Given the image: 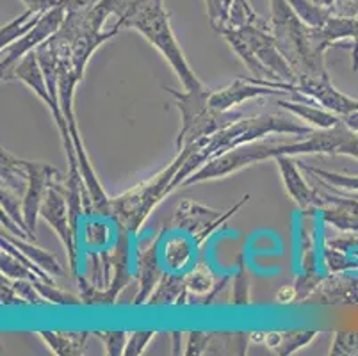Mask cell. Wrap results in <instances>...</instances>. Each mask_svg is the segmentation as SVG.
<instances>
[{
	"mask_svg": "<svg viewBox=\"0 0 358 356\" xmlns=\"http://www.w3.org/2000/svg\"><path fill=\"white\" fill-rule=\"evenodd\" d=\"M331 355H358V332H338L330 349Z\"/></svg>",
	"mask_w": 358,
	"mask_h": 356,
	"instance_id": "31",
	"label": "cell"
},
{
	"mask_svg": "<svg viewBox=\"0 0 358 356\" xmlns=\"http://www.w3.org/2000/svg\"><path fill=\"white\" fill-rule=\"evenodd\" d=\"M41 16H43V13H36L32 9H27L18 18H15L8 25H4L2 31H0V48L9 47L11 43H15L16 39H20L22 36L27 34L31 29L36 27V24L40 22Z\"/></svg>",
	"mask_w": 358,
	"mask_h": 356,
	"instance_id": "23",
	"label": "cell"
},
{
	"mask_svg": "<svg viewBox=\"0 0 358 356\" xmlns=\"http://www.w3.org/2000/svg\"><path fill=\"white\" fill-rule=\"evenodd\" d=\"M64 182L57 180L50 185L47 196H45L43 204H41L40 215L52 227V230L57 234L61 243L66 248L68 262H70V271L73 274V278L77 280L79 274V234L73 230L70 218V208H68L66 192H64Z\"/></svg>",
	"mask_w": 358,
	"mask_h": 356,
	"instance_id": "9",
	"label": "cell"
},
{
	"mask_svg": "<svg viewBox=\"0 0 358 356\" xmlns=\"http://www.w3.org/2000/svg\"><path fill=\"white\" fill-rule=\"evenodd\" d=\"M269 6L275 41L298 75V80L328 73L324 68L327 47L317 39L315 29L296 15L287 0H269Z\"/></svg>",
	"mask_w": 358,
	"mask_h": 356,
	"instance_id": "4",
	"label": "cell"
},
{
	"mask_svg": "<svg viewBox=\"0 0 358 356\" xmlns=\"http://www.w3.org/2000/svg\"><path fill=\"white\" fill-rule=\"evenodd\" d=\"M24 166L29 178L27 192H25L24 198V218L29 232L32 235V239L36 241V220L40 215L41 204H43L45 196H47L48 189H50V185L54 182L63 180L66 175H63L54 166L45 164V162H32L24 159Z\"/></svg>",
	"mask_w": 358,
	"mask_h": 356,
	"instance_id": "14",
	"label": "cell"
},
{
	"mask_svg": "<svg viewBox=\"0 0 358 356\" xmlns=\"http://www.w3.org/2000/svg\"><path fill=\"white\" fill-rule=\"evenodd\" d=\"M2 237H6V239H8L13 246L18 248V250H20L25 257H29V259H31L36 266L41 267L45 273L52 274V276H59V274H63V267H61L59 260L55 259V255L41 250V248L36 246L32 241H25V239H22V237L15 239V237H11L9 234H2Z\"/></svg>",
	"mask_w": 358,
	"mask_h": 356,
	"instance_id": "22",
	"label": "cell"
},
{
	"mask_svg": "<svg viewBox=\"0 0 358 356\" xmlns=\"http://www.w3.org/2000/svg\"><path fill=\"white\" fill-rule=\"evenodd\" d=\"M180 339H182L180 332L173 333V351H177V353H178V349H180Z\"/></svg>",
	"mask_w": 358,
	"mask_h": 356,
	"instance_id": "41",
	"label": "cell"
},
{
	"mask_svg": "<svg viewBox=\"0 0 358 356\" xmlns=\"http://www.w3.org/2000/svg\"><path fill=\"white\" fill-rule=\"evenodd\" d=\"M189 303V292L185 287L184 276H178V273L162 274L161 282L155 287L154 294L150 296L148 306H171V305H185Z\"/></svg>",
	"mask_w": 358,
	"mask_h": 356,
	"instance_id": "18",
	"label": "cell"
},
{
	"mask_svg": "<svg viewBox=\"0 0 358 356\" xmlns=\"http://www.w3.org/2000/svg\"><path fill=\"white\" fill-rule=\"evenodd\" d=\"M64 18H66V9L61 8V6H55V8L48 9L47 13H43V16L40 18V22L36 24L34 29L27 32L25 36H22L20 39H16L15 43H11L9 47L2 48V59H0V66H2V78L9 80V77H13V70L20 59L24 57L29 52L36 50L41 43H45L47 39H50L55 32L59 31L61 25H63Z\"/></svg>",
	"mask_w": 358,
	"mask_h": 356,
	"instance_id": "12",
	"label": "cell"
},
{
	"mask_svg": "<svg viewBox=\"0 0 358 356\" xmlns=\"http://www.w3.org/2000/svg\"><path fill=\"white\" fill-rule=\"evenodd\" d=\"M207 6V18L214 31L220 34L227 27V2L224 0H205Z\"/></svg>",
	"mask_w": 358,
	"mask_h": 356,
	"instance_id": "33",
	"label": "cell"
},
{
	"mask_svg": "<svg viewBox=\"0 0 358 356\" xmlns=\"http://www.w3.org/2000/svg\"><path fill=\"white\" fill-rule=\"evenodd\" d=\"M214 339V333L191 332L187 333V346H185V355H203L209 349L210 342Z\"/></svg>",
	"mask_w": 358,
	"mask_h": 356,
	"instance_id": "35",
	"label": "cell"
},
{
	"mask_svg": "<svg viewBox=\"0 0 358 356\" xmlns=\"http://www.w3.org/2000/svg\"><path fill=\"white\" fill-rule=\"evenodd\" d=\"M314 2H317V4H319V6H323V8L330 9V8H334L335 4H337L338 0H314Z\"/></svg>",
	"mask_w": 358,
	"mask_h": 356,
	"instance_id": "40",
	"label": "cell"
},
{
	"mask_svg": "<svg viewBox=\"0 0 358 356\" xmlns=\"http://www.w3.org/2000/svg\"><path fill=\"white\" fill-rule=\"evenodd\" d=\"M314 130V127H307L298 123L296 120L282 114H260L252 118H239L237 122L230 123L229 127L217 130L213 136L203 137L191 146V152L182 164L180 171L175 175L173 182L169 184L168 194L173 189L180 187L185 178H189L193 173L209 164L210 161L224 153L232 152L243 145L257 143L269 134H289V136H307Z\"/></svg>",
	"mask_w": 358,
	"mask_h": 356,
	"instance_id": "2",
	"label": "cell"
},
{
	"mask_svg": "<svg viewBox=\"0 0 358 356\" xmlns=\"http://www.w3.org/2000/svg\"><path fill=\"white\" fill-rule=\"evenodd\" d=\"M2 305L4 306H29L25 299L18 296V292L13 287L11 280L2 278Z\"/></svg>",
	"mask_w": 358,
	"mask_h": 356,
	"instance_id": "36",
	"label": "cell"
},
{
	"mask_svg": "<svg viewBox=\"0 0 358 356\" xmlns=\"http://www.w3.org/2000/svg\"><path fill=\"white\" fill-rule=\"evenodd\" d=\"M296 15L310 27H321L330 18V9L319 6L314 0H287Z\"/></svg>",
	"mask_w": 358,
	"mask_h": 356,
	"instance_id": "25",
	"label": "cell"
},
{
	"mask_svg": "<svg viewBox=\"0 0 358 356\" xmlns=\"http://www.w3.org/2000/svg\"><path fill=\"white\" fill-rule=\"evenodd\" d=\"M191 146L182 148L175 157V161L168 168L162 169L161 173L152 176L150 180L134 185V187L116 196V198H110L107 218L115 221L120 232L130 235L138 234L139 228L143 227V223L150 215V212L154 211L159 201L164 200V196H168L169 184L173 182L175 175L180 171L182 164L189 155Z\"/></svg>",
	"mask_w": 358,
	"mask_h": 356,
	"instance_id": "6",
	"label": "cell"
},
{
	"mask_svg": "<svg viewBox=\"0 0 358 356\" xmlns=\"http://www.w3.org/2000/svg\"><path fill=\"white\" fill-rule=\"evenodd\" d=\"M196 250L193 239L180 234L162 235L161 241V260L166 271L182 273L189 267L193 260V251Z\"/></svg>",
	"mask_w": 358,
	"mask_h": 356,
	"instance_id": "16",
	"label": "cell"
},
{
	"mask_svg": "<svg viewBox=\"0 0 358 356\" xmlns=\"http://www.w3.org/2000/svg\"><path fill=\"white\" fill-rule=\"evenodd\" d=\"M278 106L284 107L296 118L307 122L314 129H334V127L343 125V116L317 106L315 102H298V100H278Z\"/></svg>",
	"mask_w": 358,
	"mask_h": 356,
	"instance_id": "17",
	"label": "cell"
},
{
	"mask_svg": "<svg viewBox=\"0 0 358 356\" xmlns=\"http://www.w3.org/2000/svg\"><path fill=\"white\" fill-rule=\"evenodd\" d=\"M184 278L187 292H189V296H193V299H191L193 305H201L217 283L216 274L209 264H196Z\"/></svg>",
	"mask_w": 358,
	"mask_h": 356,
	"instance_id": "21",
	"label": "cell"
},
{
	"mask_svg": "<svg viewBox=\"0 0 358 356\" xmlns=\"http://www.w3.org/2000/svg\"><path fill=\"white\" fill-rule=\"evenodd\" d=\"M230 301L234 306L250 305V282L243 253L237 257V269L232 276V298H230Z\"/></svg>",
	"mask_w": 358,
	"mask_h": 356,
	"instance_id": "27",
	"label": "cell"
},
{
	"mask_svg": "<svg viewBox=\"0 0 358 356\" xmlns=\"http://www.w3.org/2000/svg\"><path fill=\"white\" fill-rule=\"evenodd\" d=\"M323 262L331 273H343V271L355 269V264L350 262L346 255H344L343 250H337V248L327 246L323 250Z\"/></svg>",
	"mask_w": 358,
	"mask_h": 356,
	"instance_id": "30",
	"label": "cell"
},
{
	"mask_svg": "<svg viewBox=\"0 0 358 356\" xmlns=\"http://www.w3.org/2000/svg\"><path fill=\"white\" fill-rule=\"evenodd\" d=\"M324 283V278L315 271H303L296 280V292H298V301L310 298L312 294L317 292V289Z\"/></svg>",
	"mask_w": 358,
	"mask_h": 356,
	"instance_id": "29",
	"label": "cell"
},
{
	"mask_svg": "<svg viewBox=\"0 0 358 356\" xmlns=\"http://www.w3.org/2000/svg\"><path fill=\"white\" fill-rule=\"evenodd\" d=\"M96 335L103 342V348L109 356H118L125 353L127 341H129V335L125 332H96Z\"/></svg>",
	"mask_w": 358,
	"mask_h": 356,
	"instance_id": "32",
	"label": "cell"
},
{
	"mask_svg": "<svg viewBox=\"0 0 358 356\" xmlns=\"http://www.w3.org/2000/svg\"><path fill=\"white\" fill-rule=\"evenodd\" d=\"M118 31L134 29L141 32L150 43L154 45L164 59L173 68L177 77L180 78L185 91L203 90V84L194 75L189 61L185 59L180 45H178L175 32L169 24V15L164 9V0H127V6L116 24L113 25Z\"/></svg>",
	"mask_w": 358,
	"mask_h": 356,
	"instance_id": "3",
	"label": "cell"
},
{
	"mask_svg": "<svg viewBox=\"0 0 358 356\" xmlns=\"http://www.w3.org/2000/svg\"><path fill=\"white\" fill-rule=\"evenodd\" d=\"M294 299H298V292H296V285H285L276 292V303L280 305H289Z\"/></svg>",
	"mask_w": 358,
	"mask_h": 356,
	"instance_id": "39",
	"label": "cell"
},
{
	"mask_svg": "<svg viewBox=\"0 0 358 356\" xmlns=\"http://www.w3.org/2000/svg\"><path fill=\"white\" fill-rule=\"evenodd\" d=\"M335 189H337V187H335ZM344 194H346V192H344ZM351 196H353L355 200H358V194H351Z\"/></svg>",
	"mask_w": 358,
	"mask_h": 356,
	"instance_id": "43",
	"label": "cell"
},
{
	"mask_svg": "<svg viewBox=\"0 0 358 356\" xmlns=\"http://www.w3.org/2000/svg\"><path fill=\"white\" fill-rule=\"evenodd\" d=\"M166 91L173 97L182 116L180 132L175 141L178 152L243 118L241 113L213 109L209 106L210 91L207 87L198 91H184V93L173 87H166Z\"/></svg>",
	"mask_w": 358,
	"mask_h": 356,
	"instance_id": "7",
	"label": "cell"
},
{
	"mask_svg": "<svg viewBox=\"0 0 358 356\" xmlns=\"http://www.w3.org/2000/svg\"><path fill=\"white\" fill-rule=\"evenodd\" d=\"M13 77H16L20 83H24L29 90H32V93L40 98L41 102L50 109L55 125H57L61 137H63V145H64V150H66V159H70V157H77L75 155V146H73V139H71L70 125H68L61 106L55 102L54 98H52L50 90H48L47 78H45L40 63H38V57H36V50L29 52V54H25L24 57L20 59V63L16 64L15 70H13Z\"/></svg>",
	"mask_w": 358,
	"mask_h": 356,
	"instance_id": "11",
	"label": "cell"
},
{
	"mask_svg": "<svg viewBox=\"0 0 358 356\" xmlns=\"http://www.w3.org/2000/svg\"><path fill=\"white\" fill-rule=\"evenodd\" d=\"M227 2V15H229V6H230V0H224Z\"/></svg>",
	"mask_w": 358,
	"mask_h": 356,
	"instance_id": "42",
	"label": "cell"
},
{
	"mask_svg": "<svg viewBox=\"0 0 358 356\" xmlns=\"http://www.w3.org/2000/svg\"><path fill=\"white\" fill-rule=\"evenodd\" d=\"M0 267H2V276L9 280H31V282H45L40 274L34 273L24 260H20L16 255L2 250V259H0Z\"/></svg>",
	"mask_w": 358,
	"mask_h": 356,
	"instance_id": "26",
	"label": "cell"
},
{
	"mask_svg": "<svg viewBox=\"0 0 358 356\" xmlns=\"http://www.w3.org/2000/svg\"><path fill=\"white\" fill-rule=\"evenodd\" d=\"M292 94L298 102H314L312 98L299 93V87L292 83H276L264 78H243L237 77L232 84L210 91L209 106L216 111H230L239 104L257 97H284Z\"/></svg>",
	"mask_w": 358,
	"mask_h": 356,
	"instance_id": "8",
	"label": "cell"
},
{
	"mask_svg": "<svg viewBox=\"0 0 358 356\" xmlns=\"http://www.w3.org/2000/svg\"><path fill=\"white\" fill-rule=\"evenodd\" d=\"M246 25H269L264 18H260L252 8L250 0H230L229 15H227V27L239 29Z\"/></svg>",
	"mask_w": 358,
	"mask_h": 356,
	"instance_id": "24",
	"label": "cell"
},
{
	"mask_svg": "<svg viewBox=\"0 0 358 356\" xmlns=\"http://www.w3.org/2000/svg\"><path fill=\"white\" fill-rule=\"evenodd\" d=\"M317 332H285L282 333V342H280L278 348L275 349L276 355L287 356L296 353L298 349L305 348V346L310 344L315 339Z\"/></svg>",
	"mask_w": 358,
	"mask_h": 356,
	"instance_id": "28",
	"label": "cell"
},
{
	"mask_svg": "<svg viewBox=\"0 0 358 356\" xmlns=\"http://www.w3.org/2000/svg\"><path fill=\"white\" fill-rule=\"evenodd\" d=\"M96 2H99V0H59V6L66 9V13H77L93 8Z\"/></svg>",
	"mask_w": 358,
	"mask_h": 356,
	"instance_id": "37",
	"label": "cell"
},
{
	"mask_svg": "<svg viewBox=\"0 0 358 356\" xmlns=\"http://www.w3.org/2000/svg\"><path fill=\"white\" fill-rule=\"evenodd\" d=\"M38 335L43 339L54 355L59 356L84 355V349L91 337L90 332H45V329Z\"/></svg>",
	"mask_w": 358,
	"mask_h": 356,
	"instance_id": "20",
	"label": "cell"
},
{
	"mask_svg": "<svg viewBox=\"0 0 358 356\" xmlns=\"http://www.w3.org/2000/svg\"><path fill=\"white\" fill-rule=\"evenodd\" d=\"M110 218L103 220H87L83 227V244L87 251L110 250L118 241V227H113Z\"/></svg>",
	"mask_w": 358,
	"mask_h": 356,
	"instance_id": "19",
	"label": "cell"
},
{
	"mask_svg": "<svg viewBox=\"0 0 358 356\" xmlns=\"http://www.w3.org/2000/svg\"><path fill=\"white\" fill-rule=\"evenodd\" d=\"M248 200L250 196H243L232 208L224 212H217L214 208L196 204V201L182 200L177 205V211L173 214V225L178 230L187 232L191 239H193L194 246L200 248L205 241L209 239V235L213 232H216L227 221L232 220L234 215L243 208V205H246Z\"/></svg>",
	"mask_w": 358,
	"mask_h": 356,
	"instance_id": "10",
	"label": "cell"
},
{
	"mask_svg": "<svg viewBox=\"0 0 358 356\" xmlns=\"http://www.w3.org/2000/svg\"><path fill=\"white\" fill-rule=\"evenodd\" d=\"M307 153H321V155H351L358 159V132H353L346 125L334 129H314L307 136H298L294 141L276 143H250L232 152L217 157L209 164L198 169L196 173L185 178L180 187L196 185L201 182L223 178L239 169L252 166L266 159H276L280 155H307Z\"/></svg>",
	"mask_w": 358,
	"mask_h": 356,
	"instance_id": "1",
	"label": "cell"
},
{
	"mask_svg": "<svg viewBox=\"0 0 358 356\" xmlns=\"http://www.w3.org/2000/svg\"><path fill=\"white\" fill-rule=\"evenodd\" d=\"M155 332H134L129 335V341L125 346V356H139L150 344V341L154 339Z\"/></svg>",
	"mask_w": 358,
	"mask_h": 356,
	"instance_id": "34",
	"label": "cell"
},
{
	"mask_svg": "<svg viewBox=\"0 0 358 356\" xmlns=\"http://www.w3.org/2000/svg\"><path fill=\"white\" fill-rule=\"evenodd\" d=\"M276 164H278L280 175L284 180L285 191L291 196L292 201L298 205L305 214H315L321 205V194L319 189L314 184L308 185L305 180V176L299 171V164L292 161L289 155H280L276 157Z\"/></svg>",
	"mask_w": 358,
	"mask_h": 356,
	"instance_id": "15",
	"label": "cell"
},
{
	"mask_svg": "<svg viewBox=\"0 0 358 356\" xmlns=\"http://www.w3.org/2000/svg\"><path fill=\"white\" fill-rule=\"evenodd\" d=\"M220 34L257 78L296 84L298 75L280 52L271 24L246 25L239 29L224 27Z\"/></svg>",
	"mask_w": 358,
	"mask_h": 356,
	"instance_id": "5",
	"label": "cell"
},
{
	"mask_svg": "<svg viewBox=\"0 0 358 356\" xmlns=\"http://www.w3.org/2000/svg\"><path fill=\"white\" fill-rule=\"evenodd\" d=\"M27 9H32L36 13H47L48 9L59 6V0H24Z\"/></svg>",
	"mask_w": 358,
	"mask_h": 356,
	"instance_id": "38",
	"label": "cell"
},
{
	"mask_svg": "<svg viewBox=\"0 0 358 356\" xmlns=\"http://www.w3.org/2000/svg\"><path fill=\"white\" fill-rule=\"evenodd\" d=\"M166 230H162L157 237L145 244H138L134 253L136 262V280H138V292L132 299V305H146L150 296L154 294L155 287L161 282L164 274V266L161 260V241Z\"/></svg>",
	"mask_w": 358,
	"mask_h": 356,
	"instance_id": "13",
	"label": "cell"
}]
</instances>
